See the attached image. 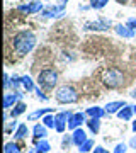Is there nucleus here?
<instances>
[{
    "instance_id": "nucleus-1",
    "label": "nucleus",
    "mask_w": 136,
    "mask_h": 153,
    "mask_svg": "<svg viewBox=\"0 0 136 153\" xmlns=\"http://www.w3.org/2000/svg\"><path fill=\"white\" fill-rule=\"evenodd\" d=\"M12 46L19 55H27L36 46V36L31 31H21L12 38Z\"/></svg>"
},
{
    "instance_id": "nucleus-2",
    "label": "nucleus",
    "mask_w": 136,
    "mask_h": 153,
    "mask_svg": "<svg viewBox=\"0 0 136 153\" xmlns=\"http://www.w3.org/2000/svg\"><path fill=\"white\" fill-rule=\"evenodd\" d=\"M102 82L109 88H117L124 83V75L119 68H107L102 73Z\"/></svg>"
},
{
    "instance_id": "nucleus-3",
    "label": "nucleus",
    "mask_w": 136,
    "mask_h": 153,
    "mask_svg": "<svg viewBox=\"0 0 136 153\" xmlns=\"http://www.w3.org/2000/svg\"><path fill=\"white\" fill-rule=\"evenodd\" d=\"M38 83H39V87L44 88V90H53L54 85L58 83V73L54 70H51V68H46V70L39 71Z\"/></svg>"
},
{
    "instance_id": "nucleus-4",
    "label": "nucleus",
    "mask_w": 136,
    "mask_h": 153,
    "mask_svg": "<svg viewBox=\"0 0 136 153\" xmlns=\"http://www.w3.org/2000/svg\"><path fill=\"white\" fill-rule=\"evenodd\" d=\"M56 100L61 102V104H73L78 100V94L73 87L70 85H63L56 90Z\"/></svg>"
},
{
    "instance_id": "nucleus-5",
    "label": "nucleus",
    "mask_w": 136,
    "mask_h": 153,
    "mask_svg": "<svg viewBox=\"0 0 136 153\" xmlns=\"http://www.w3.org/2000/svg\"><path fill=\"white\" fill-rule=\"evenodd\" d=\"M71 117V112H61L58 114L54 119H56V126H54V129L58 133H63L65 131V128L68 126V119Z\"/></svg>"
},
{
    "instance_id": "nucleus-6",
    "label": "nucleus",
    "mask_w": 136,
    "mask_h": 153,
    "mask_svg": "<svg viewBox=\"0 0 136 153\" xmlns=\"http://www.w3.org/2000/svg\"><path fill=\"white\" fill-rule=\"evenodd\" d=\"M109 26H111V21L99 19L97 22H87L85 29H88V31H106V29H109Z\"/></svg>"
},
{
    "instance_id": "nucleus-7",
    "label": "nucleus",
    "mask_w": 136,
    "mask_h": 153,
    "mask_svg": "<svg viewBox=\"0 0 136 153\" xmlns=\"http://www.w3.org/2000/svg\"><path fill=\"white\" fill-rule=\"evenodd\" d=\"M83 123H87V121H85V114H82V112L71 114V117L68 119V129H77V128H80Z\"/></svg>"
},
{
    "instance_id": "nucleus-8",
    "label": "nucleus",
    "mask_w": 136,
    "mask_h": 153,
    "mask_svg": "<svg viewBox=\"0 0 136 153\" xmlns=\"http://www.w3.org/2000/svg\"><path fill=\"white\" fill-rule=\"evenodd\" d=\"M22 95L19 92H12V94H5L4 95V109H9V107H14V105L19 102V99Z\"/></svg>"
},
{
    "instance_id": "nucleus-9",
    "label": "nucleus",
    "mask_w": 136,
    "mask_h": 153,
    "mask_svg": "<svg viewBox=\"0 0 136 153\" xmlns=\"http://www.w3.org/2000/svg\"><path fill=\"white\" fill-rule=\"evenodd\" d=\"M88 138H87V134H85V131H83V129H82V128H77L75 131H73V136H71V141L75 143L77 146L80 148L82 145H83V143L87 141Z\"/></svg>"
},
{
    "instance_id": "nucleus-10",
    "label": "nucleus",
    "mask_w": 136,
    "mask_h": 153,
    "mask_svg": "<svg viewBox=\"0 0 136 153\" xmlns=\"http://www.w3.org/2000/svg\"><path fill=\"white\" fill-rule=\"evenodd\" d=\"M116 33L119 34V36H123V38H135V29L129 27L128 24L126 26H123V24H117L116 26Z\"/></svg>"
},
{
    "instance_id": "nucleus-11",
    "label": "nucleus",
    "mask_w": 136,
    "mask_h": 153,
    "mask_svg": "<svg viewBox=\"0 0 136 153\" xmlns=\"http://www.w3.org/2000/svg\"><path fill=\"white\" fill-rule=\"evenodd\" d=\"M43 9V4L41 2H33V4H29V5H21L19 7V10L21 12H27V14H36Z\"/></svg>"
},
{
    "instance_id": "nucleus-12",
    "label": "nucleus",
    "mask_w": 136,
    "mask_h": 153,
    "mask_svg": "<svg viewBox=\"0 0 136 153\" xmlns=\"http://www.w3.org/2000/svg\"><path fill=\"white\" fill-rule=\"evenodd\" d=\"M126 105L124 100H117V102H109L107 105H106V112L107 114H114V112H119L123 107Z\"/></svg>"
},
{
    "instance_id": "nucleus-13",
    "label": "nucleus",
    "mask_w": 136,
    "mask_h": 153,
    "mask_svg": "<svg viewBox=\"0 0 136 153\" xmlns=\"http://www.w3.org/2000/svg\"><path fill=\"white\" fill-rule=\"evenodd\" d=\"M33 134L36 140H43V138L48 136V129H46V126L44 124H36L33 129Z\"/></svg>"
},
{
    "instance_id": "nucleus-14",
    "label": "nucleus",
    "mask_w": 136,
    "mask_h": 153,
    "mask_svg": "<svg viewBox=\"0 0 136 153\" xmlns=\"http://www.w3.org/2000/svg\"><path fill=\"white\" fill-rule=\"evenodd\" d=\"M133 114H135V112H133V107H129V105H124V107H123V109L117 112V117H119V119H123V121H129Z\"/></svg>"
},
{
    "instance_id": "nucleus-15",
    "label": "nucleus",
    "mask_w": 136,
    "mask_h": 153,
    "mask_svg": "<svg viewBox=\"0 0 136 153\" xmlns=\"http://www.w3.org/2000/svg\"><path fill=\"white\" fill-rule=\"evenodd\" d=\"M87 126L94 134H97L99 129H100V119H99V117H90V119L87 121Z\"/></svg>"
},
{
    "instance_id": "nucleus-16",
    "label": "nucleus",
    "mask_w": 136,
    "mask_h": 153,
    "mask_svg": "<svg viewBox=\"0 0 136 153\" xmlns=\"http://www.w3.org/2000/svg\"><path fill=\"white\" fill-rule=\"evenodd\" d=\"M27 133H29L27 126L26 124H19V128L14 131V138H17V140H24V138L27 136Z\"/></svg>"
},
{
    "instance_id": "nucleus-17",
    "label": "nucleus",
    "mask_w": 136,
    "mask_h": 153,
    "mask_svg": "<svg viewBox=\"0 0 136 153\" xmlns=\"http://www.w3.org/2000/svg\"><path fill=\"white\" fill-rule=\"evenodd\" d=\"M87 114L90 116V117H99V119H100V117L106 114V109H102V107H97V105H95V107L87 109Z\"/></svg>"
},
{
    "instance_id": "nucleus-18",
    "label": "nucleus",
    "mask_w": 136,
    "mask_h": 153,
    "mask_svg": "<svg viewBox=\"0 0 136 153\" xmlns=\"http://www.w3.org/2000/svg\"><path fill=\"white\" fill-rule=\"evenodd\" d=\"M36 148H38L39 152L48 153L49 150H51V145H49V143L46 141V138H43V140H38V143H36Z\"/></svg>"
},
{
    "instance_id": "nucleus-19",
    "label": "nucleus",
    "mask_w": 136,
    "mask_h": 153,
    "mask_svg": "<svg viewBox=\"0 0 136 153\" xmlns=\"http://www.w3.org/2000/svg\"><path fill=\"white\" fill-rule=\"evenodd\" d=\"M56 12H63V5H60V7H49V9H46V10H44V14H43V16H44V17L61 16V14H56Z\"/></svg>"
},
{
    "instance_id": "nucleus-20",
    "label": "nucleus",
    "mask_w": 136,
    "mask_h": 153,
    "mask_svg": "<svg viewBox=\"0 0 136 153\" xmlns=\"http://www.w3.org/2000/svg\"><path fill=\"white\" fill-rule=\"evenodd\" d=\"M21 82H22V87L26 88L27 92H33L34 90V83L31 80V76H21Z\"/></svg>"
},
{
    "instance_id": "nucleus-21",
    "label": "nucleus",
    "mask_w": 136,
    "mask_h": 153,
    "mask_svg": "<svg viewBox=\"0 0 136 153\" xmlns=\"http://www.w3.org/2000/svg\"><path fill=\"white\" fill-rule=\"evenodd\" d=\"M51 112H53V109H39V111H36V112H31V114H29V119L31 121L38 119V117H43V116L51 114Z\"/></svg>"
},
{
    "instance_id": "nucleus-22",
    "label": "nucleus",
    "mask_w": 136,
    "mask_h": 153,
    "mask_svg": "<svg viewBox=\"0 0 136 153\" xmlns=\"http://www.w3.org/2000/svg\"><path fill=\"white\" fill-rule=\"evenodd\" d=\"M24 111H26V104H24V102H17V104L14 105V109H12L10 114H12V117H17V116H21Z\"/></svg>"
},
{
    "instance_id": "nucleus-23",
    "label": "nucleus",
    "mask_w": 136,
    "mask_h": 153,
    "mask_svg": "<svg viewBox=\"0 0 136 153\" xmlns=\"http://www.w3.org/2000/svg\"><path fill=\"white\" fill-rule=\"evenodd\" d=\"M21 152V148L17 143H5V146H4V153H19Z\"/></svg>"
},
{
    "instance_id": "nucleus-24",
    "label": "nucleus",
    "mask_w": 136,
    "mask_h": 153,
    "mask_svg": "<svg viewBox=\"0 0 136 153\" xmlns=\"http://www.w3.org/2000/svg\"><path fill=\"white\" fill-rule=\"evenodd\" d=\"M43 124L46 126V128H54V126H56V119H54L51 114H46L44 119H43Z\"/></svg>"
},
{
    "instance_id": "nucleus-25",
    "label": "nucleus",
    "mask_w": 136,
    "mask_h": 153,
    "mask_svg": "<svg viewBox=\"0 0 136 153\" xmlns=\"http://www.w3.org/2000/svg\"><path fill=\"white\" fill-rule=\"evenodd\" d=\"M90 150H94V141L92 140H87V141L80 146V153H88Z\"/></svg>"
},
{
    "instance_id": "nucleus-26",
    "label": "nucleus",
    "mask_w": 136,
    "mask_h": 153,
    "mask_svg": "<svg viewBox=\"0 0 136 153\" xmlns=\"http://www.w3.org/2000/svg\"><path fill=\"white\" fill-rule=\"evenodd\" d=\"M109 0H90V7L92 9H102V7L107 5Z\"/></svg>"
},
{
    "instance_id": "nucleus-27",
    "label": "nucleus",
    "mask_w": 136,
    "mask_h": 153,
    "mask_svg": "<svg viewBox=\"0 0 136 153\" xmlns=\"http://www.w3.org/2000/svg\"><path fill=\"white\" fill-rule=\"evenodd\" d=\"M126 148H128V146H126L124 143H117L112 153H126Z\"/></svg>"
},
{
    "instance_id": "nucleus-28",
    "label": "nucleus",
    "mask_w": 136,
    "mask_h": 153,
    "mask_svg": "<svg viewBox=\"0 0 136 153\" xmlns=\"http://www.w3.org/2000/svg\"><path fill=\"white\" fill-rule=\"evenodd\" d=\"M10 85H12V82H10V76H9V75L5 73V75H4V88H9Z\"/></svg>"
},
{
    "instance_id": "nucleus-29",
    "label": "nucleus",
    "mask_w": 136,
    "mask_h": 153,
    "mask_svg": "<svg viewBox=\"0 0 136 153\" xmlns=\"http://www.w3.org/2000/svg\"><path fill=\"white\" fill-rule=\"evenodd\" d=\"M92 153H109V150H106L104 146H95L92 150Z\"/></svg>"
},
{
    "instance_id": "nucleus-30",
    "label": "nucleus",
    "mask_w": 136,
    "mask_h": 153,
    "mask_svg": "<svg viewBox=\"0 0 136 153\" xmlns=\"http://www.w3.org/2000/svg\"><path fill=\"white\" fill-rule=\"evenodd\" d=\"M36 90V94H38V97L41 99V100H48V95H44L43 92H41V88H34Z\"/></svg>"
},
{
    "instance_id": "nucleus-31",
    "label": "nucleus",
    "mask_w": 136,
    "mask_h": 153,
    "mask_svg": "<svg viewBox=\"0 0 136 153\" xmlns=\"http://www.w3.org/2000/svg\"><path fill=\"white\" fill-rule=\"evenodd\" d=\"M16 128H19V126H17V123H16V121H14V123H12V124L9 126V128H7V129H5V133H10L12 129H16Z\"/></svg>"
},
{
    "instance_id": "nucleus-32",
    "label": "nucleus",
    "mask_w": 136,
    "mask_h": 153,
    "mask_svg": "<svg viewBox=\"0 0 136 153\" xmlns=\"http://www.w3.org/2000/svg\"><path fill=\"white\" fill-rule=\"evenodd\" d=\"M129 146L133 148V150H136V136L131 138V141H129Z\"/></svg>"
},
{
    "instance_id": "nucleus-33",
    "label": "nucleus",
    "mask_w": 136,
    "mask_h": 153,
    "mask_svg": "<svg viewBox=\"0 0 136 153\" xmlns=\"http://www.w3.org/2000/svg\"><path fill=\"white\" fill-rule=\"evenodd\" d=\"M116 2H117V4H128L129 0H116Z\"/></svg>"
},
{
    "instance_id": "nucleus-34",
    "label": "nucleus",
    "mask_w": 136,
    "mask_h": 153,
    "mask_svg": "<svg viewBox=\"0 0 136 153\" xmlns=\"http://www.w3.org/2000/svg\"><path fill=\"white\" fill-rule=\"evenodd\" d=\"M131 128H133V131L136 133V121H135V123H133V126H131Z\"/></svg>"
},
{
    "instance_id": "nucleus-35",
    "label": "nucleus",
    "mask_w": 136,
    "mask_h": 153,
    "mask_svg": "<svg viewBox=\"0 0 136 153\" xmlns=\"http://www.w3.org/2000/svg\"><path fill=\"white\" fill-rule=\"evenodd\" d=\"M131 97H135V99H136V90H133V92H131Z\"/></svg>"
},
{
    "instance_id": "nucleus-36",
    "label": "nucleus",
    "mask_w": 136,
    "mask_h": 153,
    "mask_svg": "<svg viewBox=\"0 0 136 153\" xmlns=\"http://www.w3.org/2000/svg\"><path fill=\"white\" fill-rule=\"evenodd\" d=\"M133 112H135V114H136V105H133Z\"/></svg>"
}]
</instances>
